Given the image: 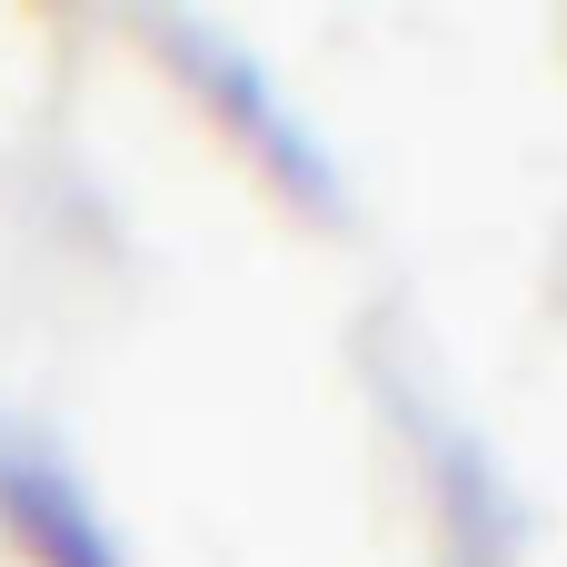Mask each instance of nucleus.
<instances>
[{"label":"nucleus","instance_id":"f257e3e1","mask_svg":"<svg viewBox=\"0 0 567 567\" xmlns=\"http://www.w3.org/2000/svg\"><path fill=\"white\" fill-rule=\"evenodd\" d=\"M0 538L20 548V567H120L110 518L40 439H0Z\"/></svg>","mask_w":567,"mask_h":567}]
</instances>
